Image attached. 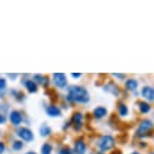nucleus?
<instances>
[{
  "instance_id": "obj_1",
  "label": "nucleus",
  "mask_w": 154,
  "mask_h": 154,
  "mask_svg": "<svg viewBox=\"0 0 154 154\" xmlns=\"http://www.w3.org/2000/svg\"><path fill=\"white\" fill-rule=\"evenodd\" d=\"M67 100L70 102H78V103H88L90 101L89 92L85 88L78 86V85H72L68 88V95Z\"/></svg>"
},
{
  "instance_id": "obj_2",
  "label": "nucleus",
  "mask_w": 154,
  "mask_h": 154,
  "mask_svg": "<svg viewBox=\"0 0 154 154\" xmlns=\"http://www.w3.org/2000/svg\"><path fill=\"white\" fill-rule=\"evenodd\" d=\"M115 144V141L114 138L110 136V135H106V136H102L100 138V141L97 142V147L102 150V152H107L109 149H112Z\"/></svg>"
},
{
  "instance_id": "obj_3",
  "label": "nucleus",
  "mask_w": 154,
  "mask_h": 154,
  "mask_svg": "<svg viewBox=\"0 0 154 154\" xmlns=\"http://www.w3.org/2000/svg\"><path fill=\"white\" fill-rule=\"evenodd\" d=\"M153 129V124L150 120H142L137 128L136 131V136L138 137H144L146 135H148L150 132V130Z\"/></svg>"
},
{
  "instance_id": "obj_4",
  "label": "nucleus",
  "mask_w": 154,
  "mask_h": 154,
  "mask_svg": "<svg viewBox=\"0 0 154 154\" xmlns=\"http://www.w3.org/2000/svg\"><path fill=\"white\" fill-rule=\"evenodd\" d=\"M17 136L20 138H22L23 141H26V142H30L34 138L33 131L30 129H28V128H20L18 131H17Z\"/></svg>"
},
{
  "instance_id": "obj_5",
  "label": "nucleus",
  "mask_w": 154,
  "mask_h": 154,
  "mask_svg": "<svg viewBox=\"0 0 154 154\" xmlns=\"http://www.w3.org/2000/svg\"><path fill=\"white\" fill-rule=\"evenodd\" d=\"M52 82L60 89H63L67 86V78L63 73H55L52 76Z\"/></svg>"
},
{
  "instance_id": "obj_6",
  "label": "nucleus",
  "mask_w": 154,
  "mask_h": 154,
  "mask_svg": "<svg viewBox=\"0 0 154 154\" xmlns=\"http://www.w3.org/2000/svg\"><path fill=\"white\" fill-rule=\"evenodd\" d=\"M72 124L74 126V129L78 131L83 128V114L79 113V112H76L73 114V118H72Z\"/></svg>"
},
{
  "instance_id": "obj_7",
  "label": "nucleus",
  "mask_w": 154,
  "mask_h": 154,
  "mask_svg": "<svg viewBox=\"0 0 154 154\" xmlns=\"http://www.w3.org/2000/svg\"><path fill=\"white\" fill-rule=\"evenodd\" d=\"M23 120V117H22V113L18 112V110H12L10 113V122L12 125L15 126H18Z\"/></svg>"
},
{
  "instance_id": "obj_8",
  "label": "nucleus",
  "mask_w": 154,
  "mask_h": 154,
  "mask_svg": "<svg viewBox=\"0 0 154 154\" xmlns=\"http://www.w3.org/2000/svg\"><path fill=\"white\" fill-rule=\"evenodd\" d=\"M46 114L49 115V117H52V118H57L61 115V109L55 106V104H50L46 107Z\"/></svg>"
},
{
  "instance_id": "obj_9",
  "label": "nucleus",
  "mask_w": 154,
  "mask_h": 154,
  "mask_svg": "<svg viewBox=\"0 0 154 154\" xmlns=\"http://www.w3.org/2000/svg\"><path fill=\"white\" fill-rule=\"evenodd\" d=\"M141 95L148 101H154V89L152 86H144L142 89Z\"/></svg>"
},
{
  "instance_id": "obj_10",
  "label": "nucleus",
  "mask_w": 154,
  "mask_h": 154,
  "mask_svg": "<svg viewBox=\"0 0 154 154\" xmlns=\"http://www.w3.org/2000/svg\"><path fill=\"white\" fill-rule=\"evenodd\" d=\"M85 150H86V143L83 140H78L75 142V146H74L75 154H85Z\"/></svg>"
},
{
  "instance_id": "obj_11",
  "label": "nucleus",
  "mask_w": 154,
  "mask_h": 154,
  "mask_svg": "<svg viewBox=\"0 0 154 154\" xmlns=\"http://www.w3.org/2000/svg\"><path fill=\"white\" fill-rule=\"evenodd\" d=\"M104 91L112 94L113 96H119V94H120L119 88L115 85V84H113V83H109L108 85H106V86H104Z\"/></svg>"
},
{
  "instance_id": "obj_12",
  "label": "nucleus",
  "mask_w": 154,
  "mask_h": 154,
  "mask_svg": "<svg viewBox=\"0 0 154 154\" xmlns=\"http://www.w3.org/2000/svg\"><path fill=\"white\" fill-rule=\"evenodd\" d=\"M107 115V108L104 107H97L94 109V117L96 119H102L103 117Z\"/></svg>"
},
{
  "instance_id": "obj_13",
  "label": "nucleus",
  "mask_w": 154,
  "mask_h": 154,
  "mask_svg": "<svg viewBox=\"0 0 154 154\" xmlns=\"http://www.w3.org/2000/svg\"><path fill=\"white\" fill-rule=\"evenodd\" d=\"M24 85H26V89L30 92V94H35L38 91V85L33 82V80H27L24 82Z\"/></svg>"
},
{
  "instance_id": "obj_14",
  "label": "nucleus",
  "mask_w": 154,
  "mask_h": 154,
  "mask_svg": "<svg viewBox=\"0 0 154 154\" xmlns=\"http://www.w3.org/2000/svg\"><path fill=\"white\" fill-rule=\"evenodd\" d=\"M137 86H138V83L136 79H128L125 83V88L130 91H135L137 89Z\"/></svg>"
},
{
  "instance_id": "obj_15",
  "label": "nucleus",
  "mask_w": 154,
  "mask_h": 154,
  "mask_svg": "<svg viewBox=\"0 0 154 154\" xmlns=\"http://www.w3.org/2000/svg\"><path fill=\"white\" fill-rule=\"evenodd\" d=\"M46 82H48V79L45 78L44 75H42V74H35V75H34V83H35L36 85H44V86H46V85H45Z\"/></svg>"
},
{
  "instance_id": "obj_16",
  "label": "nucleus",
  "mask_w": 154,
  "mask_h": 154,
  "mask_svg": "<svg viewBox=\"0 0 154 154\" xmlns=\"http://www.w3.org/2000/svg\"><path fill=\"white\" fill-rule=\"evenodd\" d=\"M118 110H119V114L122 115V117H128L129 115V108H128V106L125 103H119Z\"/></svg>"
},
{
  "instance_id": "obj_17",
  "label": "nucleus",
  "mask_w": 154,
  "mask_h": 154,
  "mask_svg": "<svg viewBox=\"0 0 154 154\" xmlns=\"http://www.w3.org/2000/svg\"><path fill=\"white\" fill-rule=\"evenodd\" d=\"M138 108L142 114H147L150 110V106L147 102H138Z\"/></svg>"
},
{
  "instance_id": "obj_18",
  "label": "nucleus",
  "mask_w": 154,
  "mask_h": 154,
  "mask_svg": "<svg viewBox=\"0 0 154 154\" xmlns=\"http://www.w3.org/2000/svg\"><path fill=\"white\" fill-rule=\"evenodd\" d=\"M39 131H40V135H42L43 137H46V136H49V135L51 134V129H50L48 125H45V124H43V125L40 126Z\"/></svg>"
},
{
  "instance_id": "obj_19",
  "label": "nucleus",
  "mask_w": 154,
  "mask_h": 154,
  "mask_svg": "<svg viewBox=\"0 0 154 154\" xmlns=\"http://www.w3.org/2000/svg\"><path fill=\"white\" fill-rule=\"evenodd\" d=\"M52 152V146L50 143H44L42 147V154H51Z\"/></svg>"
},
{
  "instance_id": "obj_20",
  "label": "nucleus",
  "mask_w": 154,
  "mask_h": 154,
  "mask_svg": "<svg viewBox=\"0 0 154 154\" xmlns=\"http://www.w3.org/2000/svg\"><path fill=\"white\" fill-rule=\"evenodd\" d=\"M12 148H14L15 150H21V149L23 148V142H22V141H15V142L12 143Z\"/></svg>"
},
{
  "instance_id": "obj_21",
  "label": "nucleus",
  "mask_w": 154,
  "mask_h": 154,
  "mask_svg": "<svg viewBox=\"0 0 154 154\" xmlns=\"http://www.w3.org/2000/svg\"><path fill=\"white\" fill-rule=\"evenodd\" d=\"M58 154H73V150L69 147H62L58 152Z\"/></svg>"
},
{
  "instance_id": "obj_22",
  "label": "nucleus",
  "mask_w": 154,
  "mask_h": 154,
  "mask_svg": "<svg viewBox=\"0 0 154 154\" xmlns=\"http://www.w3.org/2000/svg\"><path fill=\"white\" fill-rule=\"evenodd\" d=\"M6 89V80L4 78H0V91Z\"/></svg>"
},
{
  "instance_id": "obj_23",
  "label": "nucleus",
  "mask_w": 154,
  "mask_h": 154,
  "mask_svg": "<svg viewBox=\"0 0 154 154\" xmlns=\"http://www.w3.org/2000/svg\"><path fill=\"white\" fill-rule=\"evenodd\" d=\"M5 122H6V117H5V115H4L2 112H0V125L5 124Z\"/></svg>"
},
{
  "instance_id": "obj_24",
  "label": "nucleus",
  "mask_w": 154,
  "mask_h": 154,
  "mask_svg": "<svg viewBox=\"0 0 154 154\" xmlns=\"http://www.w3.org/2000/svg\"><path fill=\"white\" fill-rule=\"evenodd\" d=\"M115 78H119V79H124L125 78V74H120V73H118V74H113Z\"/></svg>"
},
{
  "instance_id": "obj_25",
  "label": "nucleus",
  "mask_w": 154,
  "mask_h": 154,
  "mask_svg": "<svg viewBox=\"0 0 154 154\" xmlns=\"http://www.w3.org/2000/svg\"><path fill=\"white\" fill-rule=\"evenodd\" d=\"M70 75L73 76L74 79H76V78H80V76H82V73H72Z\"/></svg>"
},
{
  "instance_id": "obj_26",
  "label": "nucleus",
  "mask_w": 154,
  "mask_h": 154,
  "mask_svg": "<svg viewBox=\"0 0 154 154\" xmlns=\"http://www.w3.org/2000/svg\"><path fill=\"white\" fill-rule=\"evenodd\" d=\"M4 150H5V144L3 142H0V154H3Z\"/></svg>"
},
{
  "instance_id": "obj_27",
  "label": "nucleus",
  "mask_w": 154,
  "mask_h": 154,
  "mask_svg": "<svg viewBox=\"0 0 154 154\" xmlns=\"http://www.w3.org/2000/svg\"><path fill=\"white\" fill-rule=\"evenodd\" d=\"M112 154H122V153H120V150H115V152H113Z\"/></svg>"
},
{
  "instance_id": "obj_28",
  "label": "nucleus",
  "mask_w": 154,
  "mask_h": 154,
  "mask_svg": "<svg viewBox=\"0 0 154 154\" xmlns=\"http://www.w3.org/2000/svg\"><path fill=\"white\" fill-rule=\"evenodd\" d=\"M26 154H36V153H34V152H28V153H26Z\"/></svg>"
},
{
  "instance_id": "obj_29",
  "label": "nucleus",
  "mask_w": 154,
  "mask_h": 154,
  "mask_svg": "<svg viewBox=\"0 0 154 154\" xmlns=\"http://www.w3.org/2000/svg\"><path fill=\"white\" fill-rule=\"evenodd\" d=\"M131 154H140L138 152H134V153H131Z\"/></svg>"
},
{
  "instance_id": "obj_30",
  "label": "nucleus",
  "mask_w": 154,
  "mask_h": 154,
  "mask_svg": "<svg viewBox=\"0 0 154 154\" xmlns=\"http://www.w3.org/2000/svg\"><path fill=\"white\" fill-rule=\"evenodd\" d=\"M149 154H154V153H149Z\"/></svg>"
}]
</instances>
